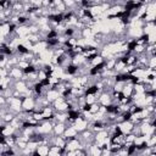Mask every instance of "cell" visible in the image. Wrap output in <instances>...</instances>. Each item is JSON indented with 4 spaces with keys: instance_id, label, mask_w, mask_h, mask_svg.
Listing matches in <instances>:
<instances>
[{
    "instance_id": "cell-2",
    "label": "cell",
    "mask_w": 156,
    "mask_h": 156,
    "mask_svg": "<svg viewBox=\"0 0 156 156\" xmlns=\"http://www.w3.org/2000/svg\"><path fill=\"white\" fill-rule=\"evenodd\" d=\"M7 76H9L10 78H12L13 80L22 79V77H23V69H21V68L17 67V66L11 67L10 69H7Z\"/></svg>"
},
{
    "instance_id": "cell-4",
    "label": "cell",
    "mask_w": 156,
    "mask_h": 156,
    "mask_svg": "<svg viewBox=\"0 0 156 156\" xmlns=\"http://www.w3.org/2000/svg\"><path fill=\"white\" fill-rule=\"evenodd\" d=\"M77 134H78V130H77L73 126H67L62 135H63L66 139H69V138H76Z\"/></svg>"
},
{
    "instance_id": "cell-3",
    "label": "cell",
    "mask_w": 156,
    "mask_h": 156,
    "mask_svg": "<svg viewBox=\"0 0 156 156\" xmlns=\"http://www.w3.org/2000/svg\"><path fill=\"white\" fill-rule=\"evenodd\" d=\"M67 124L63 122H56V124L52 127V134L54 135H62L65 129H66Z\"/></svg>"
},
{
    "instance_id": "cell-1",
    "label": "cell",
    "mask_w": 156,
    "mask_h": 156,
    "mask_svg": "<svg viewBox=\"0 0 156 156\" xmlns=\"http://www.w3.org/2000/svg\"><path fill=\"white\" fill-rule=\"evenodd\" d=\"M22 110L26 112H32L35 107V100L33 96H26L22 99Z\"/></svg>"
},
{
    "instance_id": "cell-7",
    "label": "cell",
    "mask_w": 156,
    "mask_h": 156,
    "mask_svg": "<svg viewBox=\"0 0 156 156\" xmlns=\"http://www.w3.org/2000/svg\"><path fill=\"white\" fill-rule=\"evenodd\" d=\"M48 154H49V145L39 144L38 147L35 149V155H39V156H46Z\"/></svg>"
},
{
    "instance_id": "cell-8",
    "label": "cell",
    "mask_w": 156,
    "mask_h": 156,
    "mask_svg": "<svg viewBox=\"0 0 156 156\" xmlns=\"http://www.w3.org/2000/svg\"><path fill=\"white\" fill-rule=\"evenodd\" d=\"M99 107H100V104L98 101H95V102H93V104L89 105V111L88 112H90V113L94 115V113H96L99 111Z\"/></svg>"
},
{
    "instance_id": "cell-5",
    "label": "cell",
    "mask_w": 156,
    "mask_h": 156,
    "mask_svg": "<svg viewBox=\"0 0 156 156\" xmlns=\"http://www.w3.org/2000/svg\"><path fill=\"white\" fill-rule=\"evenodd\" d=\"M101 147L99 146V145H96L95 143H93L90 146H89V149L87 150V155H91V156H99V155H101Z\"/></svg>"
},
{
    "instance_id": "cell-6",
    "label": "cell",
    "mask_w": 156,
    "mask_h": 156,
    "mask_svg": "<svg viewBox=\"0 0 156 156\" xmlns=\"http://www.w3.org/2000/svg\"><path fill=\"white\" fill-rule=\"evenodd\" d=\"M45 96H46V99L50 101V104H52V102H54L58 96H61V95H60V93H58L55 88H51V89L48 90V93H46Z\"/></svg>"
}]
</instances>
